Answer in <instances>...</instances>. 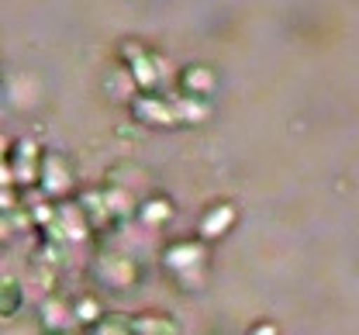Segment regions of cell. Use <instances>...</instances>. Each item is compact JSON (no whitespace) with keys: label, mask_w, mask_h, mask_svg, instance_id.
I'll use <instances>...</instances> for the list:
<instances>
[{"label":"cell","mask_w":359,"mask_h":335,"mask_svg":"<svg viewBox=\"0 0 359 335\" xmlns=\"http://www.w3.org/2000/svg\"><path fill=\"white\" fill-rule=\"evenodd\" d=\"M118 59H121V66L132 73L138 90L159 94V90H166V87L177 83V69L170 73V69H166V59H163L159 52H152L145 42H138V39H125V42L118 46Z\"/></svg>","instance_id":"1"},{"label":"cell","mask_w":359,"mask_h":335,"mask_svg":"<svg viewBox=\"0 0 359 335\" xmlns=\"http://www.w3.org/2000/svg\"><path fill=\"white\" fill-rule=\"evenodd\" d=\"M163 270L177 280L180 290H201L208 284V242L197 235L177 239L163 249Z\"/></svg>","instance_id":"2"},{"label":"cell","mask_w":359,"mask_h":335,"mask_svg":"<svg viewBox=\"0 0 359 335\" xmlns=\"http://www.w3.org/2000/svg\"><path fill=\"white\" fill-rule=\"evenodd\" d=\"M90 273L100 287L107 290H135L142 280V263L128 252H107L100 249L90 263Z\"/></svg>","instance_id":"3"},{"label":"cell","mask_w":359,"mask_h":335,"mask_svg":"<svg viewBox=\"0 0 359 335\" xmlns=\"http://www.w3.org/2000/svg\"><path fill=\"white\" fill-rule=\"evenodd\" d=\"M128 114L132 121H138L142 128H180L177 121V90H138L128 100Z\"/></svg>","instance_id":"4"},{"label":"cell","mask_w":359,"mask_h":335,"mask_svg":"<svg viewBox=\"0 0 359 335\" xmlns=\"http://www.w3.org/2000/svg\"><path fill=\"white\" fill-rule=\"evenodd\" d=\"M42 159H45V145L32 142V139H14V142H7L4 163H7L11 184H14V187H21V191H28V187H35V191H39Z\"/></svg>","instance_id":"5"},{"label":"cell","mask_w":359,"mask_h":335,"mask_svg":"<svg viewBox=\"0 0 359 335\" xmlns=\"http://www.w3.org/2000/svg\"><path fill=\"white\" fill-rule=\"evenodd\" d=\"M39 193L48 197V200H55V204L76 197V173H73V163H69L62 152H55V149H45Z\"/></svg>","instance_id":"6"},{"label":"cell","mask_w":359,"mask_h":335,"mask_svg":"<svg viewBox=\"0 0 359 335\" xmlns=\"http://www.w3.org/2000/svg\"><path fill=\"white\" fill-rule=\"evenodd\" d=\"M235 221H238V204H235V200H228V197L211 200V204L201 211V218H197V239L211 245V242L224 239V235L235 228Z\"/></svg>","instance_id":"7"},{"label":"cell","mask_w":359,"mask_h":335,"mask_svg":"<svg viewBox=\"0 0 359 335\" xmlns=\"http://www.w3.org/2000/svg\"><path fill=\"white\" fill-rule=\"evenodd\" d=\"M173 90L183 97H194V100H208L218 90V69L211 62H183V66H177Z\"/></svg>","instance_id":"8"},{"label":"cell","mask_w":359,"mask_h":335,"mask_svg":"<svg viewBox=\"0 0 359 335\" xmlns=\"http://www.w3.org/2000/svg\"><path fill=\"white\" fill-rule=\"evenodd\" d=\"M73 325H76L73 301H66L62 294H45V301L39 304V329H42V335H66Z\"/></svg>","instance_id":"9"},{"label":"cell","mask_w":359,"mask_h":335,"mask_svg":"<svg viewBox=\"0 0 359 335\" xmlns=\"http://www.w3.org/2000/svg\"><path fill=\"white\" fill-rule=\"evenodd\" d=\"M76 204H80V211L87 214L93 235H107V232L121 228V225H118V218L111 214V207H107V197H104V191H100V187L80 191V193H76Z\"/></svg>","instance_id":"10"},{"label":"cell","mask_w":359,"mask_h":335,"mask_svg":"<svg viewBox=\"0 0 359 335\" xmlns=\"http://www.w3.org/2000/svg\"><path fill=\"white\" fill-rule=\"evenodd\" d=\"M173 214H177V207L166 193H145L138 204V221L145 228H166L173 221Z\"/></svg>","instance_id":"11"},{"label":"cell","mask_w":359,"mask_h":335,"mask_svg":"<svg viewBox=\"0 0 359 335\" xmlns=\"http://www.w3.org/2000/svg\"><path fill=\"white\" fill-rule=\"evenodd\" d=\"M132 318V332L135 335H180V322L166 311H135Z\"/></svg>","instance_id":"12"},{"label":"cell","mask_w":359,"mask_h":335,"mask_svg":"<svg viewBox=\"0 0 359 335\" xmlns=\"http://www.w3.org/2000/svg\"><path fill=\"white\" fill-rule=\"evenodd\" d=\"M73 315H76V329H97L104 318H107V311H104V301L100 297H93V294H80V297H73Z\"/></svg>","instance_id":"13"},{"label":"cell","mask_w":359,"mask_h":335,"mask_svg":"<svg viewBox=\"0 0 359 335\" xmlns=\"http://www.w3.org/2000/svg\"><path fill=\"white\" fill-rule=\"evenodd\" d=\"M21 308H25V287H21V280L18 277H4L0 280V318L11 322V318L21 315Z\"/></svg>","instance_id":"14"},{"label":"cell","mask_w":359,"mask_h":335,"mask_svg":"<svg viewBox=\"0 0 359 335\" xmlns=\"http://www.w3.org/2000/svg\"><path fill=\"white\" fill-rule=\"evenodd\" d=\"M211 118V104L208 100H194V97L177 94V121L180 128H197Z\"/></svg>","instance_id":"15"},{"label":"cell","mask_w":359,"mask_h":335,"mask_svg":"<svg viewBox=\"0 0 359 335\" xmlns=\"http://www.w3.org/2000/svg\"><path fill=\"white\" fill-rule=\"evenodd\" d=\"M90 335H135L132 318L128 315H118V311H107V318L97 329H90Z\"/></svg>","instance_id":"16"},{"label":"cell","mask_w":359,"mask_h":335,"mask_svg":"<svg viewBox=\"0 0 359 335\" xmlns=\"http://www.w3.org/2000/svg\"><path fill=\"white\" fill-rule=\"evenodd\" d=\"M245 335H283V332H280V325H276V322L259 318V322H252V325H249V332Z\"/></svg>","instance_id":"17"},{"label":"cell","mask_w":359,"mask_h":335,"mask_svg":"<svg viewBox=\"0 0 359 335\" xmlns=\"http://www.w3.org/2000/svg\"><path fill=\"white\" fill-rule=\"evenodd\" d=\"M66 335H69V332H66Z\"/></svg>","instance_id":"18"}]
</instances>
